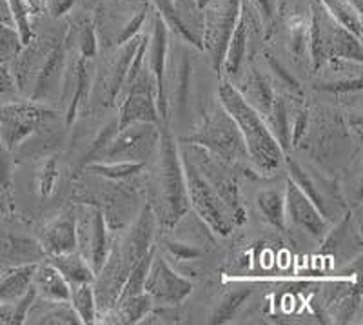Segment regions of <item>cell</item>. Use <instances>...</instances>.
I'll use <instances>...</instances> for the list:
<instances>
[{
  "label": "cell",
  "mask_w": 363,
  "mask_h": 325,
  "mask_svg": "<svg viewBox=\"0 0 363 325\" xmlns=\"http://www.w3.org/2000/svg\"><path fill=\"white\" fill-rule=\"evenodd\" d=\"M22 48V38L17 28L0 22V62L9 64Z\"/></svg>",
  "instance_id": "obj_45"
},
{
  "label": "cell",
  "mask_w": 363,
  "mask_h": 325,
  "mask_svg": "<svg viewBox=\"0 0 363 325\" xmlns=\"http://www.w3.org/2000/svg\"><path fill=\"white\" fill-rule=\"evenodd\" d=\"M144 35L145 29H142L140 33L129 38L125 44L116 45V48H111V50L100 51L102 53V62H100L96 71L93 73L89 102L96 104V107H100V109H108V107L116 106L120 91H122L125 79H128L129 64L133 60V55L138 50Z\"/></svg>",
  "instance_id": "obj_11"
},
{
  "label": "cell",
  "mask_w": 363,
  "mask_h": 325,
  "mask_svg": "<svg viewBox=\"0 0 363 325\" xmlns=\"http://www.w3.org/2000/svg\"><path fill=\"white\" fill-rule=\"evenodd\" d=\"M327 58L362 62V37L351 33L330 17L316 0H311V73Z\"/></svg>",
  "instance_id": "obj_10"
},
{
  "label": "cell",
  "mask_w": 363,
  "mask_h": 325,
  "mask_svg": "<svg viewBox=\"0 0 363 325\" xmlns=\"http://www.w3.org/2000/svg\"><path fill=\"white\" fill-rule=\"evenodd\" d=\"M8 4L9 9H11L13 24H15L18 35H21L22 44H26L33 37V24H31V17H29L26 0H8Z\"/></svg>",
  "instance_id": "obj_46"
},
{
  "label": "cell",
  "mask_w": 363,
  "mask_h": 325,
  "mask_svg": "<svg viewBox=\"0 0 363 325\" xmlns=\"http://www.w3.org/2000/svg\"><path fill=\"white\" fill-rule=\"evenodd\" d=\"M0 325H21L15 304H0Z\"/></svg>",
  "instance_id": "obj_50"
},
{
  "label": "cell",
  "mask_w": 363,
  "mask_h": 325,
  "mask_svg": "<svg viewBox=\"0 0 363 325\" xmlns=\"http://www.w3.org/2000/svg\"><path fill=\"white\" fill-rule=\"evenodd\" d=\"M151 4L174 37L202 50L203 11L196 0H151Z\"/></svg>",
  "instance_id": "obj_21"
},
{
  "label": "cell",
  "mask_w": 363,
  "mask_h": 325,
  "mask_svg": "<svg viewBox=\"0 0 363 325\" xmlns=\"http://www.w3.org/2000/svg\"><path fill=\"white\" fill-rule=\"evenodd\" d=\"M258 29V24H256L255 17L251 15L245 4L242 2V11H240L238 22H236L235 29H233V35L227 42V50L225 57H223L222 62V70L225 79H235L238 71L244 67V64L247 62V53H249V44H251L252 31ZM262 33V31H260Z\"/></svg>",
  "instance_id": "obj_27"
},
{
  "label": "cell",
  "mask_w": 363,
  "mask_h": 325,
  "mask_svg": "<svg viewBox=\"0 0 363 325\" xmlns=\"http://www.w3.org/2000/svg\"><path fill=\"white\" fill-rule=\"evenodd\" d=\"M74 227H77V251L89 262L93 271L102 268L109 251V229L102 211L93 204H74Z\"/></svg>",
  "instance_id": "obj_18"
},
{
  "label": "cell",
  "mask_w": 363,
  "mask_h": 325,
  "mask_svg": "<svg viewBox=\"0 0 363 325\" xmlns=\"http://www.w3.org/2000/svg\"><path fill=\"white\" fill-rule=\"evenodd\" d=\"M91 13L99 51H106L140 33L153 13V4L151 0H99Z\"/></svg>",
  "instance_id": "obj_8"
},
{
  "label": "cell",
  "mask_w": 363,
  "mask_h": 325,
  "mask_svg": "<svg viewBox=\"0 0 363 325\" xmlns=\"http://www.w3.org/2000/svg\"><path fill=\"white\" fill-rule=\"evenodd\" d=\"M316 2L343 28L362 37V8L354 0H316Z\"/></svg>",
  "instance_id": "obj_41"
},
{
  "label": "cell",
  "mask_w": 363,
  "mask_h": 325,
  "mask_svg": "<svg viewBox=\"0 0 363 325\" xmlns=\"http://www.w3.org/2000/svg\"><path fill=\"white\" fill-rule=\"evenodd\" d=\"M74 4H77V0H44L45 17L53 18V21L64 18L74 8Z\"/></svg>",
  "instance_id": "obj_48"
},
{
  "label": "cell",
  "mask_w": 363,
  "mask_h": 325,
  "mask_svg": "<svg viewBox=\"0 0 363 325\" xmlns=\"http://www.w3.org/2000/svg\"><path fill=\"white\" fill-rule=\"evenodd\" d=\"M13 167H15V155L0 141V185L8 189H11L13 184Z\"/></svg>",
  "instance_id": "obj_47"
},
{
  "label": "cell",
  "mask_w": 363,
  "mask_h": 325,
  "mask_svg": "<svg viewBox=\"0 0 363 325\" xmlns=\"http://www.w3.org/2000/svg\"><path fill=\"white\" fill-rule=\"evenodd\" d=\"M320 304L323 321L329 318L327 321L333 324H351L352 318L362 313V291L358 280L354 284L335 282L325 285V289L320 292Z\"/></svg>",
  "instance_id": "obj_25"
},
{
  "label": "cell",
  "mask_w": 363,
  "mask_h": 325,
  "mask_svg": "<svg viewBox=\"0 0 363 325\" xmlns=\"http://www.w3.org/2000/svg\"><path fill=\"white\" fill-rule=\"evenodd\" d=\"M180 157L182 165H184V175H186L189 207L215 235L229 236L236 229V222L233 219L231 211L227 209L222 198L213 189V185L203 178V175L182 149Z\"/></svg>",
  "instance_id": "obj_12"
},
{
  "label": "cell",
  "mask_w": 363,
  "mask_h": 325,
  "mask_svg": "<svg viewBox=\"0 0 363 325\" xmlns=\"http://www.w3.org/2000/svg\"><path fill=\"white\" fill-rule=\"evenodd\" d=\"M284 165L289 171L291 180L309 197L311 202L320 209V213L329 222H333L335 216H340V209L345 207V202H343L342 191L333 178L327 177L325 173L320 175L318 171L300 164L287 155L284 158Z\"/></svg>",
  "instance_id": "obj_17"
},
{
  "label": "cell",
  "mask_w": 363,
  "mask_h": 325,
  "mask_svg": "<svg viewBox=\"0 0 363 325\" xmlns=\"http://www.w3.org/2000/svg\"><path fill=\"white\" fill-rule=\"evenodd\" d=\"M158 93L155 77L144 64L129 86L122 89L116 102V122L118 129L125 128L135 122H153L162 123L158 115Z\"/></svg>",
  "instance_id": "obj_14"
},
{
  "label": "cell",
  "mask_w": 363,
  "mask_h": 325,
  "mask_svg": "<svg viewBox=\"0 0 363 325\" xmlns=\"http://www.w3.org/2000/svg\"><path fill=\"white\" fill-rule=\"evenodd\" d=\"M0 22H2V24L15 26L13 24V15L11 9H9L8 0H0Z\"/></svg>",
  "instance_id": "obj_51"
},
{
  "label": "cell",
  "mask_w": 363,
  "mask_h": 325,
  "mask_svg": "<svg viewBox=\"0 0 363 325\" xmlns=\"http://www.w3.org/2000/svg\"><path fill=\"white\" fill-rule=\"evenodd\" d=\"M285 222L322 242L330 229V222L320 213L303 191L293 180L285 182Z\"/></svg>",
  "instance_id": "obj_23"
},
{
  "label": "cell",
  "mask_w": 363,
  "mask_h": 325,
  "mask_svg": "<svg viewBox=\"0 0 363 325\" xmlns=\"http://www.w3.org/2000/svg\"><path fill=\"white\" fill-rule=\"evenodd\" d=\"M69 304L84 325L96 324V300L93 284H80L69 287Z\"/></svg>",
  "instance_id": "obj_43"
},
{
  "label": "cell",
  "mask_w": 363,
  "mask_h": 325,
  "mask_svg": "<svg viewBox=\"0 0 363 325\" xmlns=\"http://www.w3.org/2000/svg\"><path fill=\"white\" fill-rule=\"evenodd\" d=\"M69 50V48H67ZM93 58H84L79 53L69 50L67 53V66L66 75H64L62 93L60 100L64 106V123L69 128L71 123L77 120L84 107L89 106L91 84H93Z\"/></svg>",
  "instance_id": "obj_20"
},
{
  "label": "cell",
  "mask_w": 363,
  "mask_h": 325,
  "mask_svg": "<svg viewBox=\"0 0 363 325\" xmlns=\"http://www.w3.org/2000/svg\"><path fill=\"white\" fill-rule=\"evenodd\" d=\"M37 264L18 265V268L0 272V304H15L24 297L26 291L31 287Z\"/></svg>",
  "instance_id": "obj_37"
},
{
  "label": "cell",
  "mask_w": 363,
  "mask_h": 325,
  "mask_svg": "<svg viewBox=\"0 0 363 325\" xmlns=\"http://www.w3.org/2000/svg\"><path fill=\"white\" fill-rule=\"evenodd\" d=\"M256 67L260 70V73L264 75L265 80H267L269 86L272 87L274 93L287 97V99H306V93L301 89L296 77L287 70V66H285L284 62L278 58V55L272 50L264 48V50L260 51V57H258Z\"/></svg>",
  "instance_id": "obj_29"
},
{
  "label": "cell",
  "mask_w": 363,
  "mask_h": 325,
  "mask_svg": "<svg viewBox=\"0 0 363 325\" xmlns=\"http://www.w3.org/2000/svg\"><path fill=\"white\" fill-rule=\"evenodd\" d=\"M53 24L44 31L33 29L31 40L22 44L17 57L9 62L18 97L48 106L60 100L69 53L66 45L67 22L58 18Z\"/></svg>",
  "instance_id": "obj_1"
},
{
  "label": "cell",
  "mask_w": 363,
  "mask_h": 325,
  "mask_svg": "<svg viewBox=\"0 0 363 325\" xmlns=\"http://www.w3.org/2000/svg\"><path fill=\"white\" fill-rule=\"evenodd\" d=\"M202 51H206L213 70H222L227 42L238 22L242 0H211L203 6Z\"/></svg>",
  "instance_id": "obj_13"
},
{
  "label": "cell",
  "mask_w": 363,
  "mask_h": 325,
  "mask_svg": "<svg viewBox=\"0 0 363 325\" xmlns=\"http://www.w3.org/2000/svg\"><path fill=\"white\" fill-rule=\"evenodd\" d=\"M13 213H15V204H13L11 189L0 185V220L13 219Z\"/></svg>",
  "instance_id": "obj_49"
},
{
  "label": "cell",
  "mask_w": 363,
  "mask_h": 325,
  "mask_svg": "<svg viewBox=\"0 0 363 325\" xmlns=\"http://www.w3.org/2000/svg\"><path fill=\"white\" fill-rule=\"evenodd\" d=\"M31 284L37 291V297L48 300H69V285L45 258L35 265Z\"/></svg>",
  "instance_id": "obj_35"
},
{
  "label": "cell",
  "mask_w": 363,
  "mask_h": 325,
  "mask_svg": "<svg viewBox=\"0 0 363 325\" xmlns=\"http://www.w3.org/2000/svg\"><path fill=\"white\" fill-rule=\"evenodd\" d=\"M294 100L298 99H287V97L274 93L271 109H269L267 116L264 119L267 128L271 129L277 142L280 144V148L284 149L285 155L291 151V109H293Z\"/></svg>",
  "instance_id": "obj_34"
},
{
  "label": "cell",
  "mask_w": 363,
  "mask_h": 325,
  "mask_svg": "<svg viewBox=\"0 0 363 325\" xmlns=\"http://www.w3.org/2000/svg\"><path fill=\"white\" fill-rule=\"evenodd\" d=\"M313 89L336 97H351L362 93V62L347 58H327L316 71Z\"/></svg>",
  "instance_id": "obj_22"
},
{
  "label": "cell",
  "mask_w": 363,
  "mask_h": 325,
  "mask_svg": "<svg viewBox=\"0 0 363 325\" xmlns=\"http://www.w3.org/2000/svg\"><path fill=\"white\" fill-rule=\"evenodd\" d=\"M6 220H0V272L44 260L37 236L6 226Z\"/></svg>",
  "instance_id": "obj_24"
},
{
  "label": "cell",
  "mask_w": 363,
  "mask_h": 325,
  "mask_svg": "<svg viewBox=\"0 0 363 325\" xmlns=\"http://www.w3.org/2000/svg\"><path fill=\"white\" fill-rule=\"evenodd\" d=\"M58 180H60V165H58L57 155L44 153L38 160L33 175V189L38 198L45 200L51 198L57 191Z\"/></svg>",
  "instance_id": "obj_39"
},
{
  "label": "cell",
  "mask_w": 363,
  "mask_h": 325,
  "mask_svg": "<svg viewBox=\"0 0 363 325\" xmlns=\"http://www.w3.org/2000/svg\"><path fill=\"white\" fill-rule=\"evenodd\" d=\"M242 2H244L245 8L255 17L256 24H258L262 31V37L269 40L272 33V26H274V21H277L278 2L280 0H242Z\"/></svg>",
  "instance_id": "obj_44"
},
{
  "label": "cell",
  "mask_w": 363,
  "mask_h": 325,
  "mask_svg": "<svg viewBox=\"0 0 363 325\" xmlns=\"http://www.w3.org/2000/svg\"><path fill=\"white\" fill-rule=\"evenodd\" d=\"M160 142V123L135 122L118 129L100 160L145 162L155 157Z\"/></svg>",
  "instance_id": "obj_16"
},
{
  "label": "cell",
  "mask_w": 363,
  "mask_h": 325,
  "mask_svg": "<svg viewBox=\"0 0 363 325\" xmlns=\"http://www.w3.org/2000/svg\"><path fill=\"white\" fill-rule=\"evenodd\" d=\"M178 141L199 145L203 151L209 153L211 157H215L216 160L233 165L236 169H242L255 178L260 177L255 169L247 167L249 157L247 151H245L244 138L240 135V129L235 120L220 106V102L203 111L202 120L191 135L178 138Z\"/></svg>",
  "instance_id": "obj_7"
},
{
  "label": "cell",
  "mask_w": 363,
  "mask_h": 325,
  "mask_svg": "<svg viewBox=\"0 0 363 325\" xmlns=\"http://www.w3.org/2000/svg\"><path fill=\"white\" fill-rule=\"evenodd\" d=\"M45 256L77 249V227H74V209L58 211L55 216L45 220L35 233Z\"/></svg>",
  "instance_id": "obj_26"
},
{
  "label": "cell",
  "mask_w": 363,
  "mask_h": 325,
  "mask_svg": "<svg viewBox=\"0 0 363 325\" xmlns=\"http://www.w3.org/2000/svg\"><path fill=\"white\" fill-rule=\"evenodd\" d=\"M235 79L236 82H233V86L238 89L242 99L265 119L269 109H271L274 91L269 86V82L265 80L264 75L260 73V70L256 67L255 62H249V64L245 62L244 67L238 71Z\"/></svg>",
  "instance_id": "obj_28"
},
{
  "label": "cell",
  "mask_w": 363,
  "mask_h": 325,
  "mask_svg": "<svg viewBox=\"0 0 363 325\" xmlns=\"http://www.w3.org/2000/svg\"><path fill=\"white\" fill-rule=\"evenodd\" d=\"M60 113L53 106L28 99L0 102V141L15 155L29 144L51 142L57 136Z\"/></svg>",
  "instance_id": "obj_5"
},
{
  "label": "cell",
  "mask_w": 363,
  "mask_h": 325,
  "mask_svg": "<svg viewBox=\"0 0 363 325\" xmlns=\"http://www.w3.org/2000/svg\"><path fill=\"white\" fill-rule=\"evenodd\" d=\"M155 165L145 178V202L151 206L158 229L169 231L191 209L180 145L167 123H160Z\"/></svg>",
  "instance_id": "obj_3"
},
{
  "label": "cell",
  "mask_w": 363,
  "mask_h": 325,
  "mask_svg": "<svg viewBox=\"0 0 363 325\" xmlns=\"http://www.w3.org/2000/svg\"><path fill=\"white\" fill-rule=\"evenodd\" d=\"M77 2H80L84 11H89V13L95 9L96 4H99V0H77Z\"/></svg>",
  "instance_id": "obj_52"
},
{
  "label": "cell",
  "mask_w": 363,
  "mask_h": 325,
  "mask_svg": "<svg viewBox=\"0 0 363 325\" xmlns=\"http://www.w3.org/2000/svg\"><path fill=\"white\" fill-rule=\"evenodd\" d=\"M24 324L35 325H82L69 300H48L37 297L29 305Z\"/></svg>",
  "instance_id": "obj_30"
},
{
  "label": "cell",
  "mask_w": 363,
  "mask_h": 325,
  "mask_svg": "<svg viewBox=\"0 0 363 325\" xmlns=\"http://www.w3.org/2000/svg\"><path fill=\"white\" fill-rule=\"evenodd\" d=\"M207 2H211V0H196V4H199L202 9H203V6L207 4Z\"/></svg>",
  "instance_id": "obj_53"
},
{
  "label": "cell",
  "mask_w": 363,
  "mask_h": 325,
  "mask_svg": "<svg viewBox=\"0 0 363 325\" xmlns=\"http://www.w3.org/2000/svg\"><path fill=\"white\" fill-rule=\"evenodd\" d=\"M153 300L149 294L140 292L136 297L118 300L111 309L104 311L96 316V324H140L142 318L147 314V311L153 307Z\"/></svg>",
  "instance_id": "obj_31"
},
{
  "label": "cell",
  "mask_w": 363,
  "mask_h": 325,
  "mask_svg": "<svg viewBox=\"0 0 363 325\" xmlns=\"http://www.w3.org/2000/svg\"><path fill=\"white\" fill-rule=\"evenodd\" d=\"M218 102L225 109L244 138L249 164L262 177H274L284 165L285 153L277 142L271 129L267 128L264 116L255 111L238 93L229 79H222L218 86Z\"/></svg>",
  "instance_id": "obj_4"
},
{
  "label": "cell",
  "mask_w": 363,
  "mask_h": 325,
  "mask_svg": "<svg viewBox=\"0 0 363 325\" xmlns=\"http://www.w3.org/2000/svg\"><path fill=\"white\" fill-rule=\"evenodd\" d=\"M158 247L164 249L162 255H164L165 258H173L178 264H184V262H196V260L202 258L207 253L206 247L186 242V240L177 238V236H162L160 242H158ZM158 251H160V249H158Z\"/></svg>",
  "instance_id": "obj_42"
},
{
  "label": "cell",
  "mask_w": 363,
  "mask_h": 325,
  "mask_svg": "<svg viewBox=\"0 0 363 325\" xmlns=\"http://www.w3.org/2000/svg\"><path fill=\"white\" fill-rule=\"evenodd\" d=\"M352 141L359 144L358 138L347 128L345 116L323 111L320 119H311L309 115L307 131L301 136L300 144H307L311 157L320 162L325 175H330L343 160L356 158L352 157Z\"/></svg>",
  "instance_id": "obj_9"
},
{
  "label": "cell",
  "mask_w": 363,
  "mask_h": 325,
  "mask_svg": "<svg viewBox=\"0 0 363 325\" xmlns=\"http://www.w3.org/2000/svg\"><path fill=\"white\" fill-rule=\"evenodd\" d=\"M145 178L144 171L135 177L122 178V180H109V178L95 177L99 182V189L87 191L77 187L73 194L74 204H93L104 214L106 226L111 233L125 229L135 220L138 211L145 202Z\"/></svg>",
  "instance_id": "obj_6"
},
{
  "label": "cell",
  "mask_w": 363,
  "mask_h": 325,
  "mask_svg": "<svg viewBox=\"0 0 363 325\" xmlns=\"http://www.w3.org/2000/svg\"><path fill=\"white\" fill-rule=\"evenodd\" d=\"M45 260L62 275V278L67 282L69 287L80 284H93V280H95V271L77 249L60 253V255L45 256Z\"/></svg>",
  "instance_id": "obj_32"
},
{
  "label": "cell",
  "mask_w": 363,
  "mask_h": 325,
  "mask_svg": "<svg viewBox=\"0 0 363 325\" xmlns=\"http://www.w3.org/2000/svg\"><path fill=\"white\" fill-rule=\"evenodd\" d=\"M144 292L149 294L155 305H177L178 307L193 292V284L186 276H182L158 249H155L144 282Z\"/></svg>",
  "instance_id": "obj_19"
},
{
  "label": "cell",
  "mask_w": 363,
  "mask_h": 325,
  "mask_svg": "<svg viewBox=\"0 0 363 325\" xmlns=\"http://www.w3.org/2000/svg\"><path fill=\"white\" fill-rule=\"evenodd\" d=\"M142 171H145V164H142V162L95 160L84 165L80 173L91 175V177L109 178V180H122V178L135 177Z\"/></svg>",
  "instance_id": "obj_38"
},
{
  "label": "cell",
  "mask_w": 363,
  "mask_h": 325,
  "mask_svg": "<svg viewBox=\"0 0 363 325\" xmlns=\"http://www.w3.org/2000/svg\"><path fill=\"white\" fill-rule=\"evenodd\" d=\"M158 231L160 229L153 209L145 202L135 220L125 229L115 233V238L109 243L108 256L93 280L96 316L115 305L129 271L155 246Z\"/></svg>",
  "instance_id": "obj_2"
},
{
  "label": "cell",
  "mask_w": 363,
  "mask_h": 325,
  "mask_svg": "<svg viewBox=\"0 0 363 325\" xmlns=\"http://www.w3.org/2000/svg\"><path fill=\"white\" fill-rule=\"evenodd\" d=\"M66 45L80 57L95 58L99 55V40H96L93 18L80 15L73 21H67Z\"/></svg>",
  "instance_id": "obj_33"
},
{
  "label": "cell",
  "mask_w": 363,
  "mask_h": 325,
  "mask_svg": "<svg viewBox=\"0 0 363 325\" xmlns=\"http://www.w3.org/2000/svg\"><path fill=\"white\" fill-rule=\"evenodd\" d=\"M256 207L260 211L262 219L274 227L277 231H287V222H285V187L277 185V187H265L256 193Z\"/></svg>",
  "instance_id": "obj_36"
},
{
  "label": "cell",
  "mask_w": 363,
  "mask_h": 325,
  "mask_svg": "<svg viewBox=\"0 0 363 325\" xmlns=\"http://www.w3.org/2000/svg\"><path fill=\"white\" fill-rule=\"evenodd\" d=\"M191 44L177 37V42H169L167 67H165V104L167 113L178 120L186 119L191 99V79H193V58L189 55Z\"/></svg>",
  "instance_id": "obj_15"
},
{
  "label": "cell",
  "mask_w": 363,
  "mask_h": 325,
  "mask_svg": "<svg viewBox=\"0 0 363 325\" xmlns=\"http://www.w3.org/2000/svg\"><path fill=\"white\" fill-rule=\"evenodd\" d=\"M251 292L252 291L249 287H235L225 291L222 294V298L218 300V304L213 307L207 321L213 325L229 324L236 316L240 309L244 307V304L251 297Z\"/></svg>",
  "instance_id": "obj_40"
}]
</instances>
